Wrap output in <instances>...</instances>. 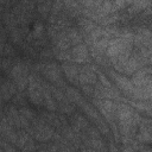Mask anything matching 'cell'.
<instances>
[{
    "label": "cell",
    "instance_id": "6da1fadb",
    "mask_svg": "<svg viewBox=\"0 0 152 152\" xmlns=\"http://www.w3.org/2000/svg\"><path fill=\"white\" fill-rule=\"evenodd\" d=\"M43 87L44 84L36 78L34 75L28 76V96L30 100L37 106L43 104Z\"/></svg>",
    "mask_w": 152,
    "mask_h": 152
},
{
    "label": "cell",
    "instance_id": "7a4b0ae2",
    "mask_svg": "<svg viewBox=\"0 0 152 152\" xmlns=\"http://www.w3.org/2000/svg\"><path fill=\"white\" fill-rule=\"evenodd\" d=\"M94 103L100 109V112L103 114V116L109 122H112L114 119V115H116V106L114 104V102L108 99H103V100L96 99L94 100Z\"/></svg>",
    "mask_w": 152,
    "mask_h": 152
},
{
    "label": "cell",
    "instance_id": "3957f363",
    "mask_svg": "<svg viewBox=\"0 0 152 152\" xmlns=\"http://www.w3.org/2000/svg\"><path fill=\"white\" fill-rule=\"evenodd\" d=\"M40 70L43 72V75L49 80L51 81L52 83H59L62 84L63 81H62V76H61V71L59 69L57 68V65L55 63H46V64H43L40 66Z\"/></svg>",
    "mask_w": 152,
    "mask_h": 152
},
{
    "label": "cell",
    "instance_id": "277c9868",
    "mask_svg": "<svg viewBox=\"0 0 152 152\" xmlns=\"http://www.w3.org/2000/svg\"><path fill=\"white\" fill-rule=\"evenodd\" d=\"M109 74L112 75V78L115 81L116 86H118L120 89H122L128 96H132V97H133V94H134L137 87L133 84L132 80H128L127 77L121 76V75H119V74H115V72H113V71H110Z\"/></svg>",
    "mask_w": 152,
    "mask_h": 152
},
{
    "label": "cell",
    "instance_id": "5b68a950",
    "mask_svg": "<svg viewBox=\"0 0 152 152\" xmlns=\"http://www.w3.org/2000/svg\"><path fill=\"white\" fill-rule=\"evenodd\" d=\"M139 133L137 138L141 142H151L152 141V120L151 119H141L139 122Z\"/></svg>",
    "mask_w": 152,
    "mask_h": 152
},
{
    "label": "cell",
    "instance_id": "8992f818",
    "mask_svg": "<svg viewBox=\"0 0 152 152\" xmlns=\"http://www.w3.org/2000/svg\"><path fill=\"white\" fill-rule=\"evenodd\" d=\"M45 122H42V124H36L33 129H32V135L38 140V141H46L49 139L52 138L53 135V132L52 129L44 125Z\"/></svg>",
    "mask_w": 152,
    "mask_h": 152
},
{
    "label": "cell",
    "instance_id": "52a82bcc",
    "mask_svg": "<svg viewBox=\"0 0 152 152\" xmlns=\"http://www.w3.org/2000/svg\"><path fill=\"white\" fill-rule=\"evenodd\" d=\"M78 81H80L81 84H83V86L94 84L95 81H96V74H95V71H94L91 68H89V66L83 68V69L80 71Z\"/></svg>",
    "mask_w": 152,
    "mask_h": 152
},
{
    "label": "cell",
    "instance_id": "ba28073f",
    "mask_svg": "<svg viewBox=\"0 0 152 152\" xmlns=\"http://www.w3.org/2000/svg\"><path fill=\"white\" fill-rule=\"evenodd\" d=\"M71 56L74 57L75 62H77V63H84L86 61H88V57H89L88 50H87L86 45H83V44L76 45L71 51Z\"/></svg>",
    "mask_w": 152,
    "mask_h": 152
},
{
    "label": "cell",
    "instance_id": "9c48e42d",
    "mask_svg": "<svg viewBox=\"0 0 152 152\" xmlns=\"http://www.w3.org/2000/svg\"><path fill=\"white\" fill-rule=\"evenodd\" d=\"M62 69H63L65 76L68 77V80H70L71 82H75V81L78 80L80 72H78V70H77L75 64L69 63V62H64L63 65H62Z\"/></svg>",
    "mask_w": 152,
    "mask_h": 152
},
{
    "label": "cell",
    "instance_id": "30bf717a",
    "mask_svg": "<svg viewBox=\"0 0 152 152\" xmlns=\"http://www.w3.org/2000/svg\"><path fill=\"white\" fill-rule=\"evenodd\" d=\"M65 95H66L68 99H70L71 101L78 103L80 106L84 102L83 99H82V96H81V94H80L78 91H76L75 89H72V88H66V93H65Z\"/></svg>",
    "mask_w": 152,
    "mask_h": 152
},
{
    "label": "cell",
    "instance_id": "8fae6325",
    "mask_svg": "<svg viewBox=\"0 0 152 152\" xmlns=\"http://www.w3.org/2000/svg\"><path fill=\"white\" fill-rule=\"evenodd\" d=\"M66 34H68V38H69V40H70L71 44H77L78 45V43L81 42V36L75 30H70Z\"/></svg>",
    "mask_w": 152,
    "mask_h": 152
},
{
    "label": "cell",
    "instance_id": "7c38bea8",
    "mask_svg": "<svg viewBox=\"0 0 152 152\" xmlns=\"http://www.w3.org/2000/svg\"><path fill=\"white\" fill-rule=\"evenodd\" d=\"M80 25H81V27H82L83 30L89 31V32H93V31L96 28L95 25H94L90 20H88V19H82V20L80 21Z\"/></svg>",
    "mask_w": 152,
    "mask_h": 152
},
{
    "label": "cell",
    "instance_id": "4fadbf2b",
    "mask_svg": "<svg viewBox=\"0 0 152 152\" xmlns=\"http://www.w3.org/2000/svg\"><path fill=\"white\" fill-rule=\"evenodd\" d=\"M20 114L23 118H25L26 120H32L34 118V114L31 109H27V108H21L20 109Z\"/></svg>",
    "mask_w": 152,
    "mask_h": 152
},
{
    "label": "cell",
    "instance_id": "5bb4252c",
    "mask_svg": "<svg viewBox=\"0 0 152 152\" xmlns=\"http://www.w3.org/2000/svg\"><path fill=\"white\" fill-rule=\"evenodd\" d=\"M135 150H137V145L134 144V141L131 144H124L122 146V152H135Z\"/></svg>",
    "mask_w": 152,
    "mask_h": 152
},
{
    "label": "cell",
    "instance_id": "9a60e30c",
    "mask_svg": "<svg viewBox=\"0 0 152 152\" xmlns=\"http://www.w3.org/2000/svg\"><path fill=\"white\" fill-rule=\"evenodd\" d=\"M71 57V53L66 52V51H59L57 53V58L58 59H62V61H69Z\"/></svg>",
    "mask_w": 152,
    "mask_h": 152
},
{
    "label": "cell",
    "instance_id": "2e32d148",
    "mask_svg": "<svg viewBox=\"0 0 152 152\" xmlns=\"http://www.w3.org/2000/svg\"><path fill=\"white\" fill-rule=\"evenodd\" d=\"M99 77H100V82L103 84V87H104V88H107V89H113V88H112L110 82H108V80L104 77V75L100 74V75H99Z\"/></svg>",
    "mask_w": 152,
    "mask_h": 152
},
{
    "label": "cell",
    "instance_id": "e0dca14e",
    "mask_svg": "<svg viewBox=\"0 0 152 152\" xmlns=\"http://www.w3.org/2000/svg\"><path fill=\"white\" fill-rule=\"evenodd\" d=\"M42 32H43V25L42 24H36V26H34V30H33V36L34 37H39L40 34H42Z\"/></svg>",
    "mask_w": 152,
    "mask_h": 152
},
{
    "label": "cell",
    "instance_id": "ac0fdd59",
    "mask_svg": "<svg viewBox=\"0 0 152 152\" xmlns=\"http://www.w3.org/2000/svg\"><path fill=\"white\" fill-rule=\"evenodd\" d=\"M2 152H14V148L11 145H7L5 141L2 142Z\"/></svg>",
    "mask_w": 152,
    "mask_h": 152
}]
</instances>
